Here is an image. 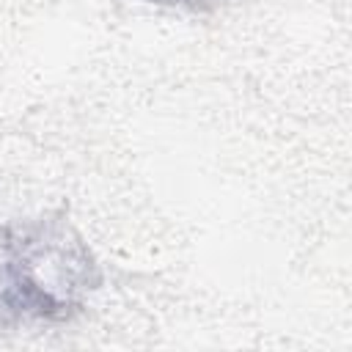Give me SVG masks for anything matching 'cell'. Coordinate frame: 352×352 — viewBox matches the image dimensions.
Returning a JSON list of instances; mask_svg holds the SVG:
<instances>
[{
    "label": "cell",
    "mask_w": 352,
    "mask_h": 352,
    "mask_svg": "<svg viewBox=\"0 0 352 352\" xmlns=\"http://www.w3.org/2000/svg\"><path fill=\"white\" fill-rule=\"evenodd\" d=\"M138 3H154V6H168V8H184V11L206 14V11L220 8L226 0H138Z\"/></svg>",
    "instance_id": "2"
},
{
    "label": "cell",
    "mask_w": 352,
    "mask_h": 352,
    "mask_svg": "<svg viewBox=\"0 0 352 352\" xmlns=\"http://www.w3.org/2000/svg\"><path fill=\"white\" fill-rule=\"evenodd\" d=\"M0 327L66 322L99 283L82 236L63 220H25L0 231Z\"/></svg>",
    "instance_id": "1"
}]
</instances>
